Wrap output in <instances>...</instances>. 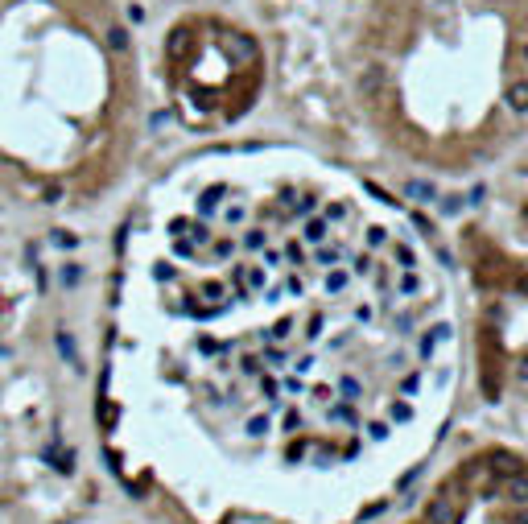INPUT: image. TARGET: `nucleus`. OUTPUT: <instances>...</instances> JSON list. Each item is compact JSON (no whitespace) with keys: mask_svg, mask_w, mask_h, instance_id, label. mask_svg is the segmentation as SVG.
I'll list each match as a JSON object with an SVG mask.
<instances>
[{"mask_svg":"<svg viewBox=\"0 0 528 524\" xmlns=\"http://www.w3.org/2000/svg\"><path fill=\"white\" fill-rule=\"evenodd\" d=\"M508 491H512V508H525L528 504V471H516V475H508Z\"/></svg>","mask_w":528,"mask_h":524,"instance_id":"f257e3e1","label":"nucleus"},{"mask_svg":"<svg viewBox=\"0 0 528 524\" xmlns=\"http://www.w3.org/2000/svg\"><path fill=\"white\" fill-rule=\"evenodd\" d=\"M508 103H512V112L528 116V79H520V83H512V87H508Z\"/></svg>","mask_w":528,"mask_h":524,"instance_id":"f03ea898","label":"nucleus"},{"mask_svg":"<svg viewBox=\"0 0 528 524\" xmlns=\"http://www.w3.org/2000/svg\"><path fill=\"white\" fill-rule=\"evenodd\" d=\"M512 524H528V504L525 508H512Z\"/></svg>","mask_w":528,"mask_h":524,"instance_id":"7ed1b4c3","label":"nucleus"},{"mask_svg":"<svg viewBox=\"0 0 528 524\" xmlns=\"http://www.w3.org/2000/svg\"><path fill=\"white\" fill-rule=\"evenodd\" d=\"M520 58H525V62H528V42H525V45H520Z\"/></svg>","mask_w":528,"mask_h":524,"instance_id":"20e7f679","label":"nucleus"},{"mask_svg":"<svg viewBox=\"0 0 528 524\" xmlns=\"http://www.w3.org/2000/svg\"><path fill=\"white\" fill-rule=\"evenodd\" d=\"M421 524H425V521H421Z\"/></svg>","mask_w":528,"mask_h":524,"instance_id":"39448f33","label":"nucleus"}]
</instances>
